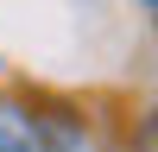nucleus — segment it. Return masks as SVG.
Masks as SVG:
<instances>
[{"mask_svg": "<svg viewBox=\"0 0 158 152\" xmlns=\"http://www.w3.org/2000/svg\"><path fill=\"white\" fill-rule=\"evenodd\" d=\"M0 152H38V127H32V120H6V114H0Z\"/></svg>", "mask_w": 158, "mask_h": 152, "instance_id": "nucleus-1", "label": "nucleus"}, {"mask_svg": "<svg viewBox=\"0 0 158 152\" xmlns=\"http://www.w3.org/2000/svg\"><path fill=\"white\" fill-rule=\"evenodd\" d=\"M139 6H146V13H152V6H158V0H139Z\"/></svg>", "mask_w": 158, "mask_h": 152, "instance_id": "nucleus-2", "label": "nucleus"}]
</instances>
